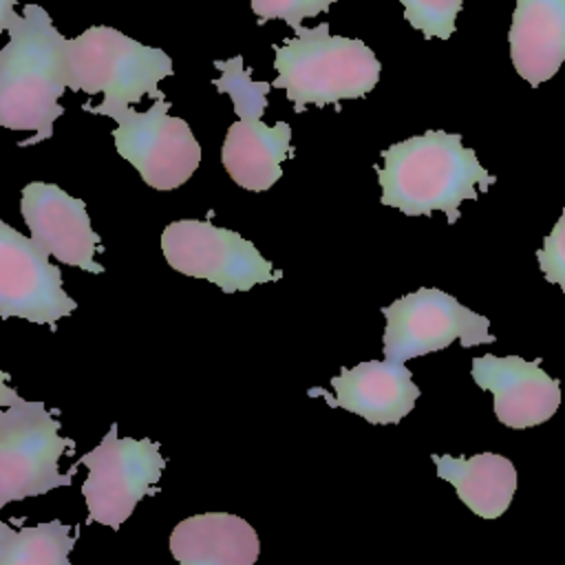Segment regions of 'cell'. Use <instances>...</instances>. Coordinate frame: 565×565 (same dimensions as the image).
Segmentation results:
<instances>
[{
  "instance_id": "603a6c76",
  "label": "cell",
  "mask_w": 565,
  "mask_h": 565,
  "mask_svg": "<svg viewBox=\"0 0 565 565\" xmlns=\"http://www.w3.org/2000/svg\"><path fill=\"white\" fill-rule=\"evenodd\" d=\"M18 0H0V33L7 29Z\"/></svg>"
},
{
  "instance_id": "2e32d148",
  "label": "cell",
  "mask_w": 565,
  "mask_h": 565,
  "mask_svg": "<svg viewBox=\"0 0 565 565\" xmlns=\"http://www.w3.org/2000/svg\"><path fill=\"white\" fill-rule=\"evenodd\" d=\"M170 552L179 565H254L260 541L245 519L230 512H203L174 525Z\"/></svg>"
},
{
  "instance_id": "d6986e66",
  "label": "cell",
  "mask_w": 565,
  "mask_h": 565,
  "mask_svg": "<svg viewBox=\"0 0 565 565\" xmlns=\"http://www.w3.org/2000/svg\"><path fill=\"white\" fill-rule=\"evenodd\" d=\"M404 4V18L408 24L424 33L426 40H448L457 24L463 0H399Z\"/></svg>"
},
{
  "instance_id": "ffe728a7",
  "label": "cell",
  "mask_w": 565,
  "mask_h": 565,
  "mask_svg": "<svg viewBox=\"0 0 565 565\" xmlns=\"http://www.w3.org/2000/svg\"><path fill=\"white\" fill-rule=\"evenodd\" d=\"M335 0H252V11L258 24L267 20H285L289 26L298 29L302 18H313L327 11Z\"/></svg>"
},
{
  "instance_id": "277c9868",
  "label": "cell",
  "mask_w": 565,
  "mask_h": 565,
  "mask_svg": "<svg viewBox=\"0 0 565 565\" xmlns=\"http://www.w3.org/2000/svg\"><path fill=\"white\" fill-rule=\"evenodd\" d=\"M172 73L166 51L146 46L113 26H88L66 42V86L88 95L104 93L99 106L82 104L93 115L115 117L143 95H163L157 84Z\"/></svg>"
},
{
  "instance_id": "7a4b0ae2",
  "label": "cell",
  "mask_w": 565,
  "mask_h": 565,
  "mask_svg": "<svg viewBox=\"0 0 565 565\" xmlns=\"http://www.w3.org/2000/svg\"><path fill=\"white\" fill-rule=\"evenodd\" d=\"M9 44L0 51V126L9 130H35L18 141L35 146L53 135V121L64 113L60 106L66 86V38L53 26L40 4L13 11Z\"/></svg>"
},
{
  "instance_id": "ba28073f",
  "label": "cell",
  "mask_w": 565,
  "mask_h": 565,
  "mask_svg": "<svg viewBox=\"0 0 565 565\" xmlns=\"http://www.w3.org/2000/svg\"><path fill=\"white\" fill-rule=\"evenodd\" d=\"M79 463L88 468L82 486L88 521L115 530L148 492H154L152 486L166 468L157 441L117 437V424L108 428L99 446L79 457Z\"/></svg>"
},
{
  "instance_id": "6da1fadb",
  "label": "cell",
  "mask_w": 565,
  "mask_h": 565,
  "mask_svg": "<svg viewBox=\"0 0 565 565\" xmlns=\"http://www.w3.org/2000/svg\"><path fill=\"white\" fill-rule=\"evenodd\" d=\"M384 166H375L382 185V203L406 216H430L444 212L448 223L459 221V205L477 199L497 177L477 159L461 135L426 130L382 150Z\"/></svg>"
},
{
  "instance_id": "30bf717a",
  "label": "cell",
  "mask_w": 565,
  "mask_h": 565,
  "mask_svg": "<svg viewBox=\"0 0 565 565\" xmlns=\"http://www.w3.org/2000/svg\"><path fill=\"white\" fill-rule=\"evenodd\" d=\"M168 108L170 102L159 95L143 113L126 108L113 117L119 124L113 130L117 152L154 190L183 185L201 161V148L190 126L181 117H170Z\"/></svg>"
},
{
  "instance_id": "8fae6325",
  "label": "cell",
  "mask_w": 565,
  "mask_h": 565,
  "mask_svg": "<svg viewBox=\"0 0 565 565\" xmlns=\"http://www.w3.org/2000/svg\"><path fill=\"white\" fill-rule=\"evenodd\" d=\"M77 302L64 291L60 267L15 227L0 221V316L53 327Z\"/></svg>"
},
{
  "instance_id": "3957f363",
  "label": "cell",
  "mask_w": 565,
  "mask_h": 565,
  "mask_svg": "<svg viewBox=\"0 0 565 565\" xmlns=\"http://www.w3.org/2000/svg\"><path fill=\"white\" fill-rule=\"evenodd\" d=\"M294 31V38L274 46L278 77L271 86L285 88L296 113L309 104L324 108L358 99L375 88L382 64L362 40L331 35L327 22Z\"/></svg>"
},
{
  "instance_id": "9a60e30c",
  "label": "cell",
  "mask_w": 565,
  "mask_h": 565,
  "mask_svg": "<svg viewBox=\"0 0 565 565\" xmlns=\"http://www.w3.org/2000/svg\"><path fill=\"white\" fill-rule=\"evenodd\" d=\"M516 73L541 86L565 62V0H516L508 33Z\"/></svg>"
},
{
  "instance_id": "ac0fdd59",
  "label": "cell",
  "mask_w": 565,
  "mask_h": 565,
  "mask_svg": "<svg viewBox=\"0 0 565 565\" xmlns=\"http://www.w3.org/2000/svg\"><path fill=\"white\" fill-rule=\"evenodd\" d=\"M75 547L71 525L53 519L31 527H4L0 534V565H71Z\"/></svg>"
},
{
  "instance_id": "4fadbf2b",
  "label": "cell",
  "mask_w": 565,
  "mask_h": 565,
  "mask_svg": "<svg viewBox=\"0 0 565 565\" xmlns=\"http://www.w3.org/2000/svg\"><path fill=\"white\" fill-rule=\"evenodd\" d=\"M472 380L492 393L494 415L508 428L539 426L561 404V384L541 369V360L486 353L472 360Z\"/></svg>"
},
{
  "instance_id": "52a82bcc",
  "label": "cell",
  "mask_w": 565,
  "mask_h": 565,
  "mask_svg": "<svg viewBox=\"0 0 565 565\" xmlns=\"http://www.w3.org/2000/svg\"><path fill=\"white\" fill-rule=\"evenodd\" d=\"M382 313L386 318L382 351L393 362L446 349L455 340L466 349L497 340L488 331L490 320L486 316L435 287L406 294L384 307Z\"/></svg>"
},
{
  "instance_id": "7c38bea8",
  "label": "cell",
  "mask_w": 565,
  "mask_h": 565,
  "mask_svg": "<svg viewBox=\"0 0 565 565\" xmlns=\"http://www.w3.org/2000/svg\"><path fill=\"white\" fill-rule=\"evenodd\" d=\"M20 212L33 243L49 256L90 274L104 271V267L95 263L99 236L90 227L86 203L82 199L66 194L55 183L33 181L22 188Z\"/></svg>"
},
{
  "instance_id": "7402d4cb",
  "label": "cell",
  "mask_w": 565,
  "mask_h": 565,
  "mask_svg": "<svg viewBox=\"0 0 565 565\" xmlns=\"http://www.w3.org/2000/svg\"><path fill=\"white\" fill-rule=\"evenodd\" d=\"M7 380H9V373L0 371V406H13V404H20L24 397H20L13 388H9Z\"/></svg>"
},
{
  "instance_id": "5b68a950",
  "label": "cell",
  "mask_w": 565,
  "mask_h": 565,
  "mask_svg": "<svg viewBox=\"0 0 565 565\" xmlns=\"http://www.w3.org/2000/svg\"><path fill=\"white\" fill-rule=\"evenodd\" d=\"M214 66L223 73L212 84L232 97L234 113L238 115L223 141V166L241 188L254 192L269 190L282 177V159L294 157L291 126L287 121L274 126L260 121L271 84L254 82L249 71L243 68L241 55L225 62L216 60Z\"/></svg>"
},
{
  "instance_id": "cb8c5ba5",
  "label": "cell",
  "mask_w": 565,
  "mask_h": 565,
  "mask_svg": "<svg viewBox=\"0 0 565 565\" xmlns=\"http://www.w3.org/2000/svg\"><path fill=\"white\" fill-rule=\"evenodd\" d=\"M4 527H7V523H2V521H0V534L4 532Z\"/></svg>"
},
{
  "instance_id": "5bb4252c",
  "label": "cell",
  "mask_w": 565,
  "mask_h": 565,
  "mask_svg": "<svg viewBox=\"0 0 565 565\" xmlns=\"http://www.w3.org/2000/svg\"><path fill=\"white\" fill-rule=\"evenodd\" d=\"M331 388L335 397H329L322 388H311L309 395H322L331 406H340L371 424L402 422L419 397L411 371L393 360H371L342 369L331 377Z\"/></svg>"
},
{
  "instance_id": "44dd1931",
  "label": "cell",
  "mask_w": 565,
  "mask_h": 565,
  "mask_svg": "<svg viewBox=\"0 0 565 565\" xmlns=\"http://www.w3.org/2000/svg\"><path fill=\"white\" fill-rule=\"evenodd\" d=\"M536 258L545 280L565 291V207L552 232L545 236L543 247L536 252Z\"/></svg>"
},
{
  "instance_id": "e0dca14e",
  "label": "cell",
  "mask_w": 565,
  "mask_h": 565,
  "mask_svg": "<svg viewBox=\"0 0 565 565\" xmlns=\"http://www.w3.org/2000/svg\"><path fill=\"white\" fill-rule=\"evenodd\" d=\"M437 477L448 481L457 497L481 519H499L512 503L516 492L514 463L494 452L475 457L433 455Z\"/></svg>"
},
{
  "instance_id": "8992f818",
  "label": "cell",
  "mask_w": 565,
  "mask_h": 565,
  "mask_svg": "<svg viewBox=\"0 0 565 565\" xmlns=\"http://www.w3.org/2000/svg\"><path fill=\"white\" fill-rule=\"evenodd\" d=\"M73 448L75 441L60 435V422L42 402L22 399L0 411V508L71 486L77 466L62 475L57 461Z\"/></svg>"
},
{
  "instance_id": "9c48e42d",
  "label": "cell",
  "mask_w": 565,
  "mask_h": 565,
  "mask_svg": "<svg viewBox=\"0 0 565 565\" xmlns=\"http://www.w3.org/2000/svg\"><path fill=\"white\" fill-rule=\"evenodd\" d=\"M161 249L172 269L205 278L225 294L247 291L254 285L280 278V271L247 238L210 221L183 218L170 223L161 234Z\"/></svg>"
}]
</instances>
